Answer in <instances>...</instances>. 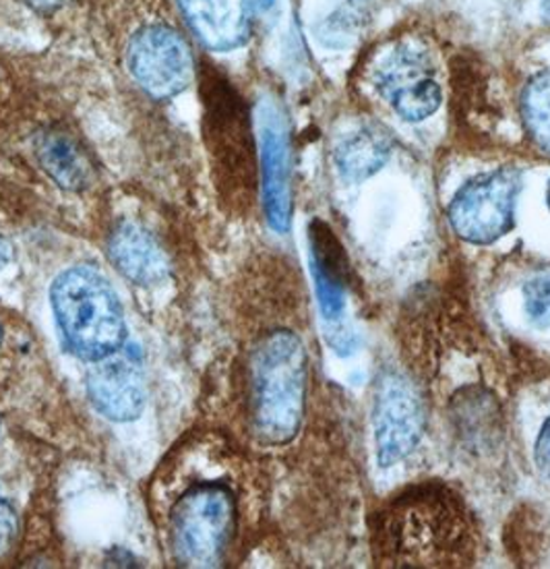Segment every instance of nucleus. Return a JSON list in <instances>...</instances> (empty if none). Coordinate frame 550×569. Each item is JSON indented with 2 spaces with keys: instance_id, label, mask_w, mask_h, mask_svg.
Returning <instances> with one entry per match:
<instances>
[{
  "instance_id": "1",
  "label": "nucleus",
  "mask_w": 550,
  "mask_h": 569,
  "mask_svg": "<svg viewBox=\"0 0 550 569\" xmlns=\"http://www.w3.org/2000/svg\"><path fill=\"white\" fill-rule=\"evenodd\" d=\"M381 566L456 568L472 561L474 540L468 511L441 487H420L396 497L374 525Z\"/></svg>"
},
{
  "instance_id": "2",
  "label": "nucleus",
  "mask_w": 550,
  "mask_h": 569,
  "mask_svg": "<svg viewBox=\"0 0 550 569\" xmlns=\"http://www.w3.org/2000/svg\"><path fill=\"white\" fill-rule=\"evenodd\" d=\"M309 359L294 331L273 330L251 357V419L254 433L271 446L294 439L307 402Z\"/></svg>"
},
{
  "instance_id": "3",
  "label": "nucleus",
  "mask_w": 550,
  "mask_h": 569,
  "mask_svg": "<svg viewBox=\"0 0 550 569\" xmlns=\"http://www.w3.org/2000/svg\"><path fill=\"white\" fill-rule=\"evenodd\" d=\"M52 309L64 342L81 359L114 355L127 338L119 295L100 271L88 266L60 273L52 284Z\"/></svg>"
},
{
  "instance_id": "4",
  "label": "nucleus",
  "mask_w": 550,
  "mask_h": 569,
  "mask_svg": "<svg viewBox=\"0 0 550 569\" xmlns=\"http://www.w3.org/2000/svg\"><path fill=\"white\" fill-rule=\"evenodd\" d=\"M237 525L230 489L216 482L197 485L180 497L172 510V551L184 568H218Z\"/></svg>"
},
{
  "instance_id": "5",
  "label": "nucleus",
  "mask_w": 550,
  "mask_h": 569,
  "mask_svg": "<svg viewBox=\"0 0 550 569\" xmlns=\"http://www.w3.org/2000/svg\"><path fill=\"white\" fill-rule=\"evenodd\" d=\"M372 86L408 122L429 119L443 100L437 62L418 42H398L386 50L374 62Z\"/></svg>"
},
{
  "instance_id": "6",
  "label": "nucleus",
  "mask_w": 550,
  "mask_h": 569,
  "mask_svg": "<svg viewBox=\"0 0 550 569\" xmlns=\"http://www.w3.org/2000/svg\"><path fill=\"white\" fill-rule=\"evenodd\" d=\"M206 131L218 166L239 189L254 182V148L249 112L237 90L213 71L201 79Z\"/></svg>"
},
{
  "instance_id": "7",
  "label": "nucleus",
  "mask_w": 550,
  "mask_h": 569,
  "mask_svg": "<svg viewBox=\"0 0 550 569\" xmlns=\"http://www.w3.org/2000/svg\"><path fill=\"white\" fill-rule=\"evenodd\" d=\"M516 170H494L463 184L449 206L453 230L472 244H491L513 228L516 201L520 196Z\"/></svg>"
},
{
  "instance_id": "8",
  "label": "nucleus",
  "mask_w": 550,
  "mask_h": 569,
  "mask_svg": "<svg viewBox=\"0 0 550 569\" xmlns=\"http://www.w3.org/2000/svg\"><path fill=\"white\" fill-rule=\"evenodd\" d=\"M127 62L134 81L156 100L172 98L193 81L191 48L166 26H148L131 38Z\"/></svg>"
},
{
  "instance_id": "9",
  "label": "nucleus",
  "mask_w": 550,
  "mask_h": 569,
  "mask_svg": "<svg viewBox=\"0 0 550 569\" xmlns=\"http://www.w3.org/2000/svg\"><path fill=\"white\" fill-rule=\"evenodd\" d=\"M372 427L379 465H398L417 450L424 433V408L410 381L396 373H387L379 381Z\"/></svg>"
},
{
  "instance_id": "10",
  "label": "nucleus",
  "mask_w": 550,
  "mask_h": 569,
  "mask_svg": "<svg viewBox=\"0 0 550 569\" xmlns=\"http://www.w3.org/2000/svg\"><path fill=\"white\" fill-rule=\"evenodd\" d=\"M259 158L263 208L269 226L276 232H286L292 218L290 136L280 106L271 100L259 106Z\"/></svg>"
},
{
  "instance_id": "11",
  "label": "nucleus",
  "mask_w": 550,
  "mask_h": 569,
  "mask_svg": "<svg viewBox=\"0 0 550 569\" xmlns=\"http://www.w3.org/2000/svg\"><path fill=\"white\" fill-rule=\"evenodd\" d=\"M93 362L88 375V393L93 408L114 422L137 419L148 400L143 367L119 352Z\"/></svg>"
},
{
  "instance_id": "12",
  "label": "nucleus",
  "mask_w": 550,
  "mask_h": 569,
  "mask_svg": "<svg viewBox=\"0 0 550 569\" xmlns=\"http://www.w3.org/2000/svg\"><path fill=\"white\" fill-rule=\"evenodd\" d=\"M189 28L216 52H228L249 40L251 17L247 0H179Z\"/></svg>"
},
{
  "instance_id": "13",
  "label": "nucleus",
  "mask_w": 550,
  "mask_h": 569,
  "mask_svg": "<svg viewBox=\"0 0 550 569\" xmlns=\"http://www.w3.org/2000/svg\"><path fill=\"white\" fill-rule=\"evenodd\" d=\"M311 242V270L321 313L328 321L342 319L346 309L348 259L338 237L326 222L314 220L309 228Z\"/></svg>"
},
{
  "instance_id": "14",
  "label": "nucleus",
  "mask_w": 550,
  "mask_h": 569,
  "mask_svg": "<svg viewBox=\"0 0 550 569\" xmlns=\"http://www.w3.org/2000/svg\"><path fill=\"white\" fill-rule=\"evenodd\" d=\"M110 259L120 273L143 288L160 286L168 278V259L158 240L141 226L124 222L110 237Z\"/></svg>"
},
{
  "instance_id": "15",
  "label": "nucleus",
  "mask_w": 550,
  "mask_h": 569,
  "mask_svg": "<svg viewBox=\"0 0 550 569\" xmlns=\"http://www.w3.org/2000/svg\"><path fill=\"white\" fill-rule=\"evenodd\" d=\"M389 141L381 129L360 127L336 146V164L348 180H364L386 166Z\"/></svg>"
},
{
  "instance_id": "16",
  "label": "nucleus",
  "mask_w": 550,
  "mask_h": 569,
  "mask_svg": "<svg viewBox=\"0 0 550 569\" xmlns=\"http://www.w3.org/2000/svg\"><path fill=\"white\" fill-rule=\"evenodd\" d=\"M36 156L52 179L64 189H83L90 182V164L71 137L44 131L36 139Z\"/></svg>"
},
{
  "instance_id": "17",
  "label": "nucleus",
  "mask_w": 550,
  "mask_h": 569,
  "mask_svg": "<svg viewBox=\"0 0 550 569\" xmlns=\"http://www.w3.org/2000/svg\"><path fill=\"white\" fill-rule=\"evenodd\" d=\"M521 117L540 150L550 153V71L536 76L521 96Z\"/></svg>"
},
{
  "instance_id": "18",
  "label": "nucleus",
  "mask_w": 550,
  "mask_h": 569,
  "mask_svg": "<svg viewBox=\"0 0 550 569\" xmlns=\"http://www.w3.org/2000/svg\"><path fill=\"white\" fill-rule=\"evenodd\" d=\"M521 307L536 328L550 326V268L536 271L521 286Z\"/></svg>"
},
{
  "instance_id": "19",
  "label": "nucleus",
  "mask_w": 550,
  "mask_h": 569,
  "mask_svg": "<svg viewBox=\"0 0 550 569\" xmlns=\"http://www.w3.org/2000/svg\"><path fill=\"white\" fill-rule=\"evenodd\" d=\"M16 510L0 497V557L7 553L17 537Z\"/></svg>"
},
{
  "instance_id": "20",
  "label": "nucleus",
  "mask_w": 550,
  "mask_h": 569,
  "mask_svg": "<svg viewBox=\"0 0 550 569\" xmlns=\"http://www.w3.org/2000/svg\"><path fill=\"white\" fill-rule=\"evenodd\" d=\"M534 458L542 477L550 480V419L544 422L542 431L536 439Z\"/></svg>"
},
{
  "instance_id": "21",
  "label": "nucleus",
  "mask_w": 550,
  "mask_h": 569,
  "mask_svg": "<svg viewBox=\"0 0 550 569\" xmlns=\"http://www.w3.org/2000/svg\"><path fill=\"white\" fill-rule=\"evenodd\" d=\"M28 2L33 4L36 9H44V11H50V9H54V7L62 4L64 0H28Z\"/></svg>"
},
{
  "instance_id": "22",
  "label": "nucleus",
  "mask_w": 550,
  "mask_h": 569,
  "mask_svg": "<svg viewBox=\"0 0 550 569\" xmlns=\"http://www.w3.org/2000/svg\"><path fill=\"white\" fill-rule=\"evenodd\" d=\"M9 257H11V249H9V244L4 240L0 239V268L9 261Z\"/></svg>"
},
{
  "instance_id": "23",
  "label": "nucleus",
  "mask_w": 550,
  "mask_h": 569,
  "mask_svg": "<svg viewBox=\"0 0 550 569\" xmlns=\"http://www.w3.org/2000/svg\"><path fill=\"white\" fill-rule=\"evenodd\" d=\"M276 0H259V4H261V9H269L271 4H273Z\"/></svg>"
},
{
  "instance_id": "24",
  "label": "nucleus",
  "mask_w": 550,
  "mask_h": 569,
  "mask_svg": "<svg viewBox=\"0 0 550 569\" xmlns=\"http://www.w3.org/2000/svg\"><path fill=\"white\" fill-rule=\"evenodd\" d=\"M542 9H544V16L550 17V0H544Z\"/></svg>"
},
{
  "instance_id": "25",
  "label": "nucleus",
  "mask_w": 550,
  "mask_h": 569,
  "mask_svg": "<svg viewBox=\"0 0 550 569\" xmlns=\"http://www.w3.org/2000/svg\"><path fill=\"white\" fill-rule=\"evenodd\" d=\"M547 208H549L550 211V180L549 184H547Z\"/></svg>"
}]
</instances>
